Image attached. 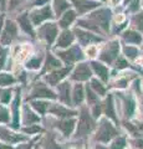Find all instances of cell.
Instances as JSON below:
<instances>
[{
    "instance_id": "1",
    "label": "cell",
    "mask_w": 143,
    "mask_h": 149,
    "mask_svg": "<svg viewBox=\"0 0 143 149\" xmlns=\"http://www.w3.org/2000/svg\"><path fill=\"white\" fill-rule=\"evenodd\" d=\"M16 35V26L13 24L11 21H9L6 24V27H5V31H4V34L1 36V42L4 45H8L11 42V40L15 37Z\"/></svg>"
},
{
    "instance_id": "2",
    "label": "cell",
    "mask_w": 143,
    "mask_h": 149,
    "mask_svg": "<svg viewBox=\"0 0 143 149\" xmlns=\"http://www.w3.org/2000/svg\"><path fill=\"white\" fill-rule=\"evenodd\" d=\"M91 129V120L89 118V116L84 113L81 116L80 123H78V128H77V134L78 136H85L86 133H89V130Z\"/></svg>"
},
{
    "instance_id": "3",
    "label": "cell",
    "mask_w": 143,
    "mask_h": 149,
    "mask_svg": "<svg viewBox=\"0 0 143 149\" xmlns=\"http://www.w3.org/2000/svg\"><path fill=\"white\" fill-rule=\"evenodd\" d=\"M91 76V72H90V70H89V66L87 65H80L77 68H76V71L75 73H73V78L75 80H80V81H84V80H87Z\"/></svg>"
},
{
    "instance_id": "4",
    "label": "cell",
    "mask_w": 143,
    "mask_h": 149,
    "mask_svg": "<svg viewBox=\"0 0 143 149\" xmlns=\"http://www.w3.org/2000/svg\"><path fill=\"white\" fill-rule=\"evenodd\" d=\"M51 17V11H50V8H44L41 9L40 11H35L33 13V21L34 24H40L43 20H46V19Z\"/></svg>"
},
{
    "instance_id": "5",
    "label": "cell",
    "mask_w": 143,
    "mask_h": 149,
    "mask_svg": "<svg viewBox=\"0 0 143 149\" xmlns=\"http://www.w3.org/2000/svg\"><path fill=\"white\" fill-rule=\"evenodd\" d=\"M118 52V45L117 42H113L108 46V49L105 51L102 55V60L106 62H112V60L116 57V55Z\"/></svg>"
},
{
    "instance_id": "6",
    "label": "cell",
    "mask_w": 143,
    "mask_h": 149,
    "mask_svg": "<svg viewBox=\"0 0 143 149\" xmlns=\"http://www.w3.org/2000/svg\"><path fill=\"white\" fill-rule=\"evenodd\" d=\"M114 134V130L113 128L111 127V125H108L107 123H103V125L101 127V130L98 133L97 138L100 139V141H103V142H107L111 139V137H112Z\"/></svg>"
},
{
    "instance_id": "7",
    "label": "cell",
    "mask_w": 143,
    "mask_h": 149,
    "mask_svg": "<svg viewBox=\"0 0 143 149\" xmlns=\"http://www.w3.org/2000/svg\"><path fill=\"white\" fill-rule=\"evenodd\" d=\"M95 17L98 20V22L101 24V26L103 29H108V20H110V13L107 10H101L98 13L95 14Z\"/></svg>"
},
{
    "instance_id": "8",
    "label": "cell",
    "mask_w": 143,
    "mask_h": 149,
    "mask_svg": "<svg viewBox=\"0 0 143 149\" xmlns=\"http://www.w3.org/2000/svg\"><path fill=\"white\" fill-rule=\"evenodd\" d=\"M72 40H73V36H72L71 32L65 31V32H62L61 36H60L57 45L61 46V47H66V46H68V45L72 42Z\"/></svg>"
},
{
    "instance_id": "9",
    "label": "cell",
    "mask_w": 143,
    "mask_h": 149,
    "mask_svg": "<svg viewBox=\"0 0 143 149\" xmlns=\"http://www.w3.org/2000/svg\"><path fill=\"white\" fill-rule=\"evenodd\" d=\"M93 68H95V71L100 74V77L102 78L103 81L108 80V76H107L108 72H107V68L105 66H102V65H100V63H93Z\"/></svg>"
},
{
    "instance_id": "10",
    "label": "cell",
    "mask_w": 143,
    "mask_h": 149,
    "mask_svg": "<svg viewBox=\"0 0 143 149\" xmlns=\"http://www.w3.org/2000/svg\"><path fill=\"white\" fill-rule=\"evenodd\" d=\"M45 32H46V39L49 40V42L51 44L54 39H55V36H56V26L55 25H49V26H46L45 27Z\"/></svg>"
},
{
    "instance_id": "11",
    "label": "cell",
    "mask_w": 143,
    "mask_h": 149,
    "mask_svg": "<svg viewBox=\"0 0 143 149\" xmlns=\"http://www.w3.org/2000/svg\"><path fill=\"white\" fill-rule=\"evenodd\" d=\"M67 72H68V70H65V71H60V72H54V73H51L47 77V81H50L52 85H56L57 81L60 80V78H62Z\"/></svg>"
},
{
    "instance_id": "12",
    "label": "cell",
    "mask_w": 143,
    "mask_h": 149,
    "mask_svg": "<svg viewBox=\"0 0 143 149\" xmlns=\"http://www.w3.org/2000/svg\"><path fill=\"white\" fill-rule=\"evenodd\" d=\"M75 4L77 9L80 11H85V10H89V9H92L95 8L97 4L96 3H89V1H77V0H75Z\"/></svg>"
},
{
    "instance_id": "13",
    "label": "cell",
    "mask_w": 143,
    "mask_h": 149,
    "mask_svg": "<svg viewBox=\"0 0 143 149\" xmlns=\"http://www.w3.org/2000/svg\"><path fill=\"white\" fill-rule=\"evenodd\" d=\"M73 19H75V13H73V11H68V13L65 14V16L62 17V20H61V22H60V25H61L62 27H66V26H68V25L71 24Z\"/></svg>"
},
{
    "instance_id": "14",
    "label": "cell",
    "mask_w": 143,
    "mask_h": 149,
    "mask_svg": "<svg viewBox=\"0 0 143 149\" xmlns=\"http://www.w3.org/2000/svg\"><path fill=\"white\" fill-rule=\"evenodd\" d=\"M19 22L21 24V26H22V29H24L26 32H30L31 35H33V29H31V26H30V24H29V17L26 16V14H24L20 19H19Z\"/></svg>"
},
{
    "instance_id": "15",
    "label": "cell",
    "mask_w": 143,
    "mask_h": 149,
    "mask_svg": "<svg viewBox=\"0 0 143 149\" xmlns=\"http://www.w3.org/2000/svg\"><path fill=\"white\" fill-rule=\"evenodd\" d=\"M124 39H126L128 42H135V44H140L141 42V36L138 34H136V32H133V31L127 32V34L124 35Z\"/></svg>"
},
{
    "instance_id": "16",
    "label": "cell",
    "mask_w": 143,
    "mask_h": 149,
    "mask_svg": "<svg viewBox=\"0 0 143 149\" xmlns=\"http://www.w3.org/2000/svg\"><path fill=\"white\" fill-rule=\"evenodd\" d=\"M73 124H75V120H66V122H62L60 127L63 130V133H65L66 136H68L73 128Z\"/></svg>"
},
{
    "instance_id": "17",
    "label": "cell",
    "mask_w": 143,
    "mask_h": 149,
    "mask_svg": "<svg viewBox=\"0 0 143 149\" xmlns=\"http://www.w3.org/2000/svg\"><path fill=\"white\" fill-rule=\"evenodd\" d=\"M55 8H56L57 14H61L63 10H66L68 8V4L65 1V0H56V1H55Z\"/></svg>"
},
{
    "instance_id": "18",
    "label": "cell",
    "mask_w": 143,
    "mask_h": 149,
    "mask_svg": "<svg viewBox=\"0 0 143 149\" xmlns=\"http://www.w3.org/2000/svg\"><path fill=\"white\" fill-rule=\"evenodd\" d=\"M34 97H52V98H54V93L51 92V91H49V90H46V88H40V90H38V91H36L35 93H34V95H33Z\"/></svg>"
},
{
    "instance_id": "19",
    "label": "cell",
    "mask_w": 143,
    "mask_h": 149,
    "mask_svg": "<svg viewBox=\"0 0 143 149\" xmlns=\"http://www.w3.org/2000/svg\"><path fill=\"white\" fill-rule=\"evenodd\" d=\"M84 93H82V87L81 86H77L76 88H75V103H80V102L82 101V96Z\"/></svg>"
},
{
    "instance_id": "20",
    "label": "cell",
    "mask_w": 143,
    "mask_h": 149,
    "mask_svg": "<svg viewBox=\"0 0 143 149\" xmlns=\"http://www.w3.org/2000/svg\"><path fill=\"white\" fill-rule=\"evenodd\" d=\"M14 78L9 74H0V85H9V83H13Z\"/></svg>"
},
{
    "instance_id": "21",
    "label": "cell",
    "mask_w": 143,
    "mask_h": 149,
    "mask_svg": "<svg viewBox=\"0 0 143 149\" xmlns=\"http://www.w3.org/2000/svg\"><path fill=\"white\" fill-rule=\"evenodd\" d=\"M106 112H107V116L112 117L114 119V112H113V107H112V101H111V97L108 98L107 103H106Z\"/></svg>"
},
{
    "instance_id": "22",
    "label": "cell",
    "mask_w": 143,
    "mask_h": 149,
    "mask_svg": "<svg viewBox=\"0 0 143 149\" xmlns=\"http://www.w3.org/2000/svg\"><path fill=\"white\" fill-rule=\"evenodd\" d=\"M19 96L15 98L14 102V111H15V116H14V127H17V119H19V116H17V104H19Z\"/></svg>"
},
{
    "instance_id": "23",
    "label": "cell",
    "mask_w": 143,
    "mask_h": 149,
    "mask_svg": "<svg viewBox=\"0 0 143 149\" xmlns=\"http://www.w3.org/2000/svg\"><path fill=\"white\" fill-rule=\"evenodd\" d=\"M60 90H61V92H62V100L65 102H68V97H67V95H68V85L67 83H63V85L60 87Z\"/></svg>"
},
{
    "instance_id": "24",
    "label": "cell",
    "mask_w": 143,
    "mask_h": 149,
    "mask_svg": "<svg viewBox=\"0 0 143 149\" xmlns=\"http://www.w3.org/2000/svg\"><path fill=\"white\" fill-rule=\"evenodd\" d=\"M123 147H124V139L119 138V139H117V141L114 142V144L112 146V148H111V149H122Z\"/></svg>"
},
{
    "instance_id": "25",
    "label": "cell",
    "mask_w": 143,
    "mask_h": 149,
    "mask_svg": "<svg viewBox=\"0 0 143 149\" xmlns=\"http://www.w3.org/2000/svg\"><path fill=\"white\" fill-rule=\"evenodd\" d=\"M59 65H60V63L52 57V56H49V60H47V67H49V68H50V67H57Z\"/></svg>"
},
{
    "instance_id": "26",
    "label": "cell",
    "mask_w": 143,
    "mask_h": 149,
    "mask_svg": "<svg viewBox=\"0 0 143 149\" xmlns=\"http://www.w3.org/2000/svg\"><path fill=\"white\" fill-rule=\"evenodd\" d=\"M34 107H35V108L38 109L39 112L44 113L45 109H46V107H47V104H46V103H39V102H36V103H34Z\"/></svg>"
},
{
    "instance_id": "27",
    "label": "cell",
    "mask_w": 143,
    "mask_h": 149,
    "mask_svg": "<svg viewBox=\"0 0 143 149\" xmlns=\"http://www.w3.org/2000/svg\"><path fill=\"white\" fill-rule=\"evenodd\" d=\"M92 86L96 88V91L100 92V95H103V93H105V88L101 86L100 83H97V81H92Z\"/></svg>"
},
{
    "instance_id": "28",
    "label": "cell",
    "mask_w": 143,
    "mask_h": 149,
    "mask_svg": "<svg viewBox=\"0 0 143 149\" xmlns=\"http://www.w3.org/2000/svg\"><path fill=\"white\" fill-rule=\"evenodd\" d=\"M126 54H127V56H130V57H135L137 55V50L133 47H126Z\"/></svg>"
},
{
    "instance_id": "29",
    "label": "cell",
    "mask_w": 143,
    "mask_h": 149,
    "mask_svg": "<svg viewBox=\"0 0 143 149\" xmlns=\"http://www.w3.org/2000/svg\"><path fill=\"white\" fill-rule=\"evenodd\" d=\"M136 22H137V26L140 27L141 30H143V13L136 17Z\"/></svg>"
},
{
    "instance_id": "30",
    "label": "cell",
    "mask_w": 143,
    "mask_h": 149,
    "mask_svg": "<svg viewBox=\"0 0 143 149\" xmlns=\"http://www.w3.org/2000/svg\"><path fill=\"white\" fill-rule=\"evenodd\" d=\"M0 97H1V101L4 102V103H6V102L9 101V98H10V91H4Z\"/></svg>"
},
{
    "instance_id": "31",
    "label": "cell",
    "mask_w": 143,
    "mask_h": 149,
    "mask_svg": "<svg viewBox=\"0 0 143 149\" xmlns=\"http://www.w3.org/2000/svg\"><path fill=\"white\" fill-rule=\"evenodd\" d=\"M0 120L1 122H5V120H8V113H6V111H0Z\"/></svg>"
},
{
    "instance_id": "32",
    "label": "cell",
    "mask_w": 143,
    "mask_h": 149,
    "mask_svg": "<svg viewBox=\"0 0 143 149\" xmlns=\"http://www.w3.org/2000/svg\"><path fill=\"white\" fill-rule=\"evenodd\" d=\"M39 63H40V60H35V61H31L29 65H27V66H29L30 68H36Z\"/></svg>"
},
{
    "instance_id": "33",
    "label": "cell",
    "mask_w": 143,
    "mask_h": 149,
    "mask_svg": "<svg viewBox=\"0 0 143 149\" xmlns=\"http://www.w3.org/2000/svg\"><path fill=\"white\" fill-rule=\"evenodd\" d=\"M117 66L119 67V68H123V67H126L127 66V62L124 61V60H122V58H119V61L117 62Z\"/></svg>"
},
{
    "instance_id": "34",
    "label": "cell",
    "mask_w": 143,
    "mask_h": 149,
    "mask_svg": "<svg viewBox=\"0 0 143 149\" xmlns=\"http://www.w3.org/2000/svg\"><path fill=\"white\" fill-rule=\"evenodd\" d=\"M138 1H140V0H133L132 1V4H131V10H136L137 9V4H138Z\"/></svg>"
},
{
    "instance_id": "35",
    "label": "cell",
    "mask_w": 143,
    "mask_h": 149,
    "mask_svg": "<svg viewBox=\"0 0 143 149\" xmlns=\"http://www.w3.org/2000/svg\"><path fill=\"white\" fill-rule=\"evenodd\" d=\"M87 54H91L90 56H95V54H96V49H95V47H90L89 50H87Z\"/></svg>"
},
{
    "instance_id": "36",
    "label": "cell",
    "mask_w": 143,
    "mask_h": 149,
    "mask_svg": "<svg viewBox=\"0 0 143 149\" xmlns=\"http://www.w3.org/2000/svg\"><path fill=\"white\" fill-rule=\"evenodd\" d=\"M4 58H5V52H0V67L4 62Z\"/></svg>"
},
{
    "instance_id": "37",
    "label": "cell",
    "mask_w": 143,
    "mask_h": 149,
    "mask_svg": "<svg viewBox=\"0 0 143 149\" xmlns=\"http://www.w3.org/2000/svg\"><path fill=\"white\" fill-rule=\"evenodd\" d=\"M21 0H11V4H13V6H15V4H17V3H20Z\"/></svg>"
},
{
    "instance_id": "38",
    "label": "cell",
    "mask_w": 143,
    "mask_h": 149,
    "mask_svg": "<svg viewBox=\"0 0 143 149\" xmlns=\"http://www.w3.org/2000/svg\"><path fill=\"white\" fill-rule=\"evenodd\" d=\"M137 147H140V148H143V141H140V142H137Z\"/></svg>"
},
{
    "instance_id": "39",
    "label": "cell",
    "mask_w": 143,
    "mask_h": 149,
    "mask_svg": "<svg viewBox=\"0 0 143 149\" xmlns=\"http://www.w3.org/2000/svg\"><path fill=\"white\" fill-rule=\"evenodd\" d=\"M0 149H10L9 147H0Z\"/></svg>"
},
{
    "instance_id": "40",
    "label": "cell",
    "mask_w": 143,
    "mask_h": 149,
    "mask_svg": "<svg viewBox=\"0 0 143 149\" xmlns=\"http://www.w3.org/2000/svg\"><path fill=\"white\" fill-rule=\"evenodd\" d=\"M1 1V5H4V3H5V0H0Z\"/></svg>"
},
{
    "instance_id": "41",
    "label": "cell",
    "mask_w": 143,
    "mask_h": 149,
    "mask_svg": "<svg viewBox=\"0 0 143 149\" xmlns=\"http://www.w3.org/2000/svg\"><path fill=\"white\" fill-rule=\"evenodd\" d=\"M0 27H1V19H0Z\"/></svg>"
}]
</instances>
